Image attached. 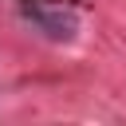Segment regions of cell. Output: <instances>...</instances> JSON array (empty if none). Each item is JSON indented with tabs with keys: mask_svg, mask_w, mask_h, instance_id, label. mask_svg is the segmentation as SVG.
Wrapping results in <instances>:
<instances>
[{
	"mask_svg": "<svg viewBox=\"0 0 126 126\" xmlns=\"http://www.w3.org/2000/svg\"><path fill=\"white\" fill-rule=\"evenodd\" d=\"M24 16H28V24H35L47 39H75V32H79V20L71 16V12H63V8H24Z\"/></svg>",
	"mask_w": 126,
	"mask_h": 126,
	"instance_id": "obj_1",
	"label": "cell"
}]
</instances>
